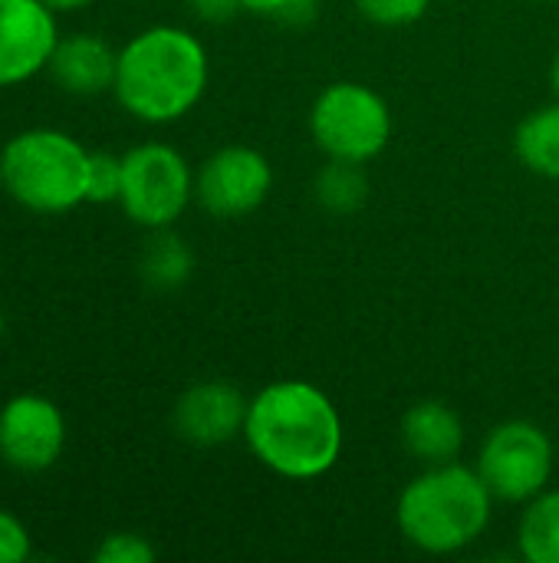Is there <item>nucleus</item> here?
Returning a JSON list of instances; mask_svg holds the SVG:
<instances>
[{
	"instance_id": "1",
	"label": "nucleus",
	"mask_w": 559,
	"mask_h": 563,
	"mask_svg": "<svg viewBox=\"0 0 559 563\" xmlns=\"http://www.w3.org/2000/svg\"><path fill=\"white\" fill-rule=\"evenodd\" d=\"M241 439L277 478L316 482L339 465L346 426L336 402L316 383L277 379L250 396Z\"/></svg>"
},
{
	"instance_id": "2",
	"label": "nucleus",
	"mask_w": 559,
	"mask_h": 563,
	"mask_svg": "<svg viewBox=\"0 0 559 563\" xmlns=\"http://www.w3.org/2000/svg\"><path fill=\"white\" fill-rule=\"evenodd\" d=\"M211 82L201 36L178 23H152L119 46L112 96L135 122L171 125L194 112Z\"/></svg>"
},
{
	"instance_id": "3",
	"label": "nucleus",
	"mask_w": 559,
	"mask_h": 563,
	"mask_svg": "<svg viewBox=\"0 0 559 563\" xmlns=\"http://www.w3.org/2000/svg\"><path fill=\"white\" fill-rule=\"evenodd\" d=\"M494 505L497 501L474 465H422L395 501V525L415 551L451 558L488 534Z\"/></svg>"
},
{
	"instance_id": "4",
	"label": "nucleus",
	"mask_w": 559,
	"mask_h": 563,
	"mask_svg": "<svg viewBox=\"0 0 559 563\" xmlns=\"http://www.w3.org/2000/svg\"><path fill=\"white\" fill-rule=\"evenodd\" d=\"M89 155L92 152L63 129H23L0 148L3 195L33 214H69L89 205Z\"/></svg>"
},
{
	"instance_id": "5",
	"label": "nucleus",
	"mask_w": 559,
	"mask_h": 563,
	"mask_svg": "<svg viewBox=\"0 0 559 563\" xmlns=\"http://www.w3.org/2000/svg\"><path fill=\"white\" fill-rule=\"evenodd\" d=\"M313 145L329 162L369 165L392 142V109L379 89L356 79H339L320 89L306 115Z\"/></svg>"
},
{
	"instance_id": "6",
	"label": "nucleus",
	"mask_w": 559,
	"mask_h": 563,
	"mask_svg": "<svg viewBox=\"0 0 559 563\" xmlns=\"http://www.w3.org/2000/svg\"><path fill=\"white\" fill-rule=\"evenodd\" d=\"M122 214L142 231L175 228L194 205V168L168 142H138L122 152Z\"/></svg>"
},
{
	"instance_id": "7",
	"label": "nucleus",
	"mask_w": 559,
	"mask_h": 563,
	"mask_svg": "<svg viewBox=\"0 0 559 563\" xmlns=\"http://www.w3.org/2000/svg\"><path fill=\"white\" fill-rule=\"evenodd\" d=\"M474 468L491 488L494 501L524 508L554 485L557 449L537 422L507 419L484 435Z\"/></svg>"
},
{
	"instance_id": "8",
	"label": "nucleus",
	"mask_w": 559,
	"mask_h": 563,
	"mask_svg": "<svg viewBox=\"0 0 559 563\" xmlns=\"http://www.w3.org/2000/svg\"><path fill=\"white\" fill-rule=\"evenodd\" d=\"M273 165L254 145H224L194 168V201L221 221H237L267 205Z\"/></svg>"
},
{
	"instance_id": "9",
	"label": "nucleus",
	"mask_w": 559,
	"mask_h": 563,
	"mask_svg": "<svg viewBox=\"0 0 559 563\" xmlns=\"http://www.w3.org/2000/svg\"><path fill=\"white\" fill-rule=\"evenodd\" d=\"M66 416L43 393H16L0 406V462L23 475L53 468L66 449Z\"/></svg>"
},
{
	"instance_id": "10",
	"label": "nucleus",
	"mask_w": 559,
	"mask_h": 563,
	"mask_svg": "<svg viewBox=\"0 0 559 563\" xmlns=\"http://www.w3.org/2000/svg\"><path fill=\"white\" fill-rule=\"evenodd\" d=\"M56 16L46 0H0V89L46 73L59 40Z\"/></svg>"
},
{
	"instance_id": "11",
	"label": "nucleus",
	"mask_w": 559,
	"mask_h": 563,
	"mask_svg": "<svg viewBox=\"0 0 559 563\" xmlns=\"http://www.w3.org/2000/svg\"><path fill=\"white\" fill-rule=\"evenodd\" d=\"M247 406H250V396H244L234 383L204 379V383L188 386L178 396L171 409V426L178 439L198 449H217L244 435Z\"/></svg>"
},
{
	"instance_id": "12",
	"label": "nucleus",
	"mask_w": 559,
	"mask_h": 563,
	"mask_svg": "<svg viewBox=\"0 0 559 563\" xmlns=\"http://www.w3.org/2000/svg\"><path fill=\"white\" fill-rule=\"evenodd\" d=\"M115 66H119V49L105 36L76 30V33H59L46 73L63 92L89 99V96L112 92Z\"/></svg>"
},
{
	"instance_id": "13",
	"label": "nucleus",
	"mask_w": 559,
	"mask_h": 563,
	"mask_svg": "<svg viewBox=\"0 0 559 563\" xmlns=\"http://www.w3.org/2000/svg\"><path fill=\"white\" fill-rule=\"evenodd\" d=\"M399 439L405 452L422 465L458 462L465 452V422L441 399H422L405 409L399 422Z\"/></svg>"
},
{
	"instance_id": "14",
	"label": "nucleus",
	"mask_w": 559,
	"mask_h": 563,
	"mask_svg": "<svg viewBox=\"0 0 559 563\" xmlns=\"http://www.w3.org/2000/svg\"><path fill=\"white\" fill-rule=\"evenodd\" d=\"M517 162L547 181H559V99L527 112L514 129Z\"/></svg>"
},
{
	"instance_id": "15",
	"label": "nucleus",
	"mask_w": 559,
	"mask_h": 563,
	"mask_svg": "<svg viewBox=\"0 0 559 563\" xmlns=\"http://www.w3.org/2000/svg\"><path fill=\"white\" fill-rule=\"evenodd\" d=\"M138 274L152 290H178L194 274V254L185 238L171 228L148 231V241L138 257Z\"/></svg>"
},
{
	"instance_id": "16",
	"label": "nucleus",
	"mask_w": 559,
	"mask_h": 563,
	"mask_svg": "<svg viewBox=\"0 0 559 563\" xmlns=\"http://www.w3.org/2000/svg\"><path fill=\"white\" fill-rule=\"evenodd\" d=\"M517 551L527 563H559V488H547L524 505Z\"/></svg>"
},
{
	"instance_id": "17",
	"label": "nucleus",
	"mask_w": 559,
	"mask_h": 563,
	"mask_svg": "<svg viewBox=\"0 0 559 563\" xmlns=\"http://www.w3.org/2000/svg\"><path fill=\"white\" fill-rule=\"evenodd\" d=\"M316 201L329 211V214H353L366 205L369 198V178H366V165H353V162H329L326 168L316 175L313 181Z\"/></svg>"
},
{
	"instance_id": "18",
	"label": "nucleus",
	"mask_w": 559,
	"mask_h": 563,
	"mask_svg": "<svg viewBox=\"0 0 559 563\" xmlns=\"http://www.w3.org/2000/svg\"><path fill=\"white\" fill-rule=\"evenodd\" d=\"M353 7L362 20L385 30H399L418 23L428 13L432 0H353Z\"/></svg>"
},
{
	"instance_id": "19",
	"label": "nucleus",
	"mask_w": 559,
	"mask_h": 563,
	"mask_svg": "<svg viewBox=\"0 0 559 563\" xmlns=\"http://www.w3.org/2000/svg\"><path fill=\"white\" fill-rule=\"evenodd\" d=\"M155 558H158L155 544L145 534H135V531H112L92 551L96 563H152Z\"/></svg>"
},
{
	"instance_id": "20",
	"label": "nucleus",
	"mask_w": 559,
	"mask_h": 563,
	"mask_svg": "<svg viewBox=\"0 0 559 563\" xmlns=\"http://www.w3.org/2000/svg\"><path fill=\"white\" fill-rule=\"evenodd\" d=\"M122 188V155L112 152H92L89 155V205H115Z\"/></svg>"
},
{
	"instance_id": "21",
	"label": "nucleus",
	"mask_w": 559,
	"mask_h": 563,
	"mask_svg": "<svg viewBox=\"0 0 559 563\" xmlns=\"http://www.w3.org/2000/svg\"><path fill=\"white\" fill-rule=\"evenodd\" d=\"M30 554H33V538L26 525L13 511L0 508V563H23L30 561Z\"/></svg>"
},
{
	"instance_id": "22",
	"label": "nucleus",
	"mask_w": 559,
	"mask_h": 563,
	"mask_svg": "<svg viewBox=\"0 0 559 563\" xmlns=\"http://www.w3.org/2000/svg\"><path fill=\"white\" fill-rule=\"evenodd\" d=\"M241 10L257 16H277V20H297L300 13L310 16L313 0H241Z\"/></svg>"
},
{
	"instance_id": "23",
	"label": "nucleus",
	"mask_w": 559,
	"mask_h": 563,
	"mask_svg": "<svg viewBox=\"0 0 559 563\" xmlns=\"http://www.w3.org/2000/svg\"><path fill=\"white\" fill-rule=\"evenodd\" d=\"M188 7L204 23H224L241 13V0H188Z\"/></svg>"
},
{
	"instance_id": "24",
	"label": "nucleus",
	"mask_w": 559,
	"mask_h": 563,
	"mask_svg": "<svg viewBox=\"0 0 559 563\" xmlns=\"http://www.w3.org/2000/svg\"><path fill=\"white\" fill-rule=\"evenodd\" d=\"M56 13H72V10H82V7H89V3H96V0H46Z\"/></svg>"
},
{
	"instance_id": "25",
	"label": "nucleus",
	"mask_w": 559,
	"mask_h": 563,
	"mask_svg": "<svg viewBox=\"0 0 559 563\" xmlns=\"http://www.w3.org/2000/svg\"><path fill=\"white\" fill-rule=\"evenodd\" d=\"M550 86H554V96L559 99V49L554 56V66H550Z\"/></svg>"
},
{
	"instance_id": "26",
	"label": "nucleus",
	"mask_w": 559,
	"mask_h": 563,
	"mask_svg": "<svg viewBox=\"0 0 559 563\" xmlns=\"http://www.w3.org/2000/svg\"><path fill=\"white\" fill-rule=\"evenodd\" d=\"M3 330H7V320H3V310H0V336H3Z\"/></svg>"
},
{
	"instance_id": "27",
	"label": "nucleus",
	"mask_w": 559,
	"mask_h": 563,
	"mask_svg": "<svg viewBox=\"0 0 559 563\" xmlns=\"http://www.w3.org/2000/svg\"><path fill=\"white\" fill-rule=\"evenodd\" d=\"M0 195H3V181H0Z\"/></svg>"
}]
</instances>
